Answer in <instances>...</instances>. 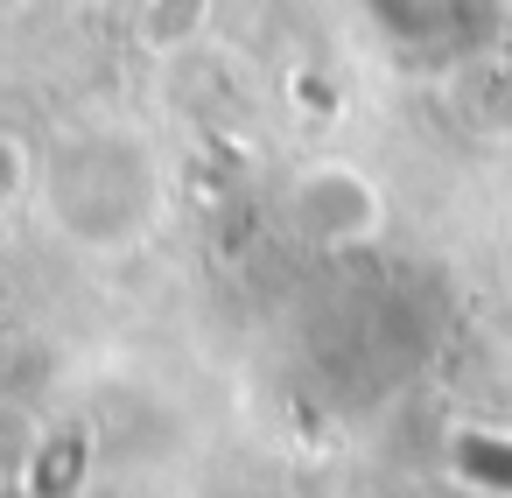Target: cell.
Returning a JSON list of instances; mask_svg holds the SVG:
<instances>
[{
    "instance_id": "2",
    "label": "cell",
    "mask_w": 512,
    "mask_h": 498,
    "mask_svg": "<svg viewBox=\"0 0 512 498\" xmlns=\"http://www.w3.org/2000/svg\"><path fill=\"white\" fill-rule=\"evenodd\" d=\"M379 190L358 176V169H344V162H316V169H302L295 183H288V225L309 239V246H323V253H344V246H365L372 232H379Z\"/></svg>"
},
{
    "instance_id": "1",
    "label": "cell",
    "mask_w": 512,
    "mask_h": 498,
    "mask_svg": "<svg viewBox=\"0 0 512 498\" xmlns=\"http://www.w3.org/2000/svg\"><path fill=\"white\" fill-rule=\"evenodd\" d=\"M36 204L64 246L113 260L162 225V155L127 120H85L36 162Z\"/></svg>"
},
{
    "instance_id": "4",
    "label": "cell",
    "mask_w": 512,
    "mask_h": 498,
    "mask_svg": "<svg viewBox=\"0 0 512 498\" xmlns=\"http://www.w3.org/2000/svg\"><path fill=\"white\" fill-rule=\"evenodd\" d=\"M22 197H36V155L0 127V218H8Z\"/></svg>"
},
{
    "instance_id": "3",
    "label": "cell",
    "mask_w": 512,
    "mask_h": 498,
    "mask_svg": "<svg viewBox=\"0 0 512 498\" xmlns=\"http://www.w3.org/2000/svg\"><path fill=\"white\" fill-rule=\"evenodd\" d=\"M211 22V0H148L141 8V43L148 50H190Z\"/></svg>"
}]
</instances>
